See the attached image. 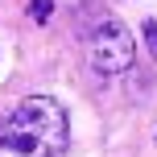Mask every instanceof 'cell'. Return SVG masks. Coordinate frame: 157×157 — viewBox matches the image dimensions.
<instances>
[{
    "label": "cell",
    "mask_w": 157,
    "mask_h": 157,
    "mask_svg": "<svg viewBox=\"0 0 157 157\" xmlns=\"http://www.w3.org/2000/svg\"><path fill=\"white\" fill-rule=\"evenodd\" d=\"M71 136L66 108L50 95H29L0 116V157H58Z\"/></svg>",
    "instance_id": "obj_1"
},
{
    "label": "cell",
    "mask_w": 157,
    "mask_h": 157,
    "mask_svg": "<svg viewBox=\"0 0 157 157\" xmlns=\"http://www.w3.org/2000/svg\"><path fill=\"white\" fill-rule=\"evenodd\" d=\"M136 58V41L120 21H103L99 29L87 37V62L99 75H124Z\"/></svg>",
    "instance_id": "obj_2"
},
{
    "label": "cell",
    "mask_w": 157,
    "mask_h": 157,
    "mask_svg": "<svg viewBox=\"0 0 157 157\" xmlns=\"http://www.w3.org/2000/svg\"><path fill=\"white\" fill-rule=\"evenodd\" d=\"M50 13H54L50 0H33V4H29V17H33V21H50Z\"/></svg>",
    "instance_id": "obj_3"
},
{
    "label": "cell",
    "mask_w": 157,
    "mask_h": 157,
    "mask_svg": "<svg viewBox=\"0 0 157 157\" xmlns=\"http://www.w3.org/2000/svg\"><path fill=\"white\" fill-rule=\"evenodd\" d=\"M141 33H145V46H149V54L157 58V21H145V25H141Z\"/></svg>",
    "instance_id": "obj_4"
}]
</instances>
